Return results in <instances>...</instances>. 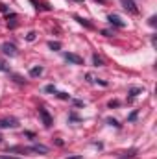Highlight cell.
Segmentation results:
<instances>
[{
	"instance_id": "cell-1",
	"label": "cell",
	"mask_w": 157,
	"mask_h": 159,
	"mask_svg": "<svg viewBox=\"0 0 157 159\" xmlns=\"http://www.w3.org/2000/svg\"><path fill=\"white\" fill-rule=\"evenodd\" d=\"M0 50H2L6 56H9V57H15V56L19 54V52H17V46H15L13 43H2Z\"/></svg>"
},
{
	"instance_id": "cell-2",
	"label": "cell",
	"mask_w": 157,
	"mask_h": 159,
	"mask_svg": "<svg viewBox=\"0 0 157 159\" xmlns=\"http://www.w3.org/2000/svg\"><path fill=\"white\" fill-rule=\"evenodd\" d=\"M39 117H41L43 124H44L46 128H50V126H52V117H50V113H48L44 107H39Z\"/></svg>"
},
{
	"instance_id": "cell-3",
	"label": "cell",
	"mask_w": 157,
	"mask_h": 159,
	"mask_svg": "<svg viewBox=\"0 0 157 159\" xmlns=\"http://www.w3.org/2000/svg\"><path fill=\"white\" fill-rule=\"evenodd\" d=\"M65 59L69 63H74V65H83V57H79L78 54H70V52H65Z\"/></svg>"
},
{
	"instance_id": "cell-4",
	"label": "cell",
	"mask_w": 157,
	"mask_h": 159,
	"mask_svg": "<svg viewBox=\"0 0 157 159\" xmlns=\"http://www.w3.org/2000/svg\"><path fill=\"white\" fill-rule=\"evenodd\" d=\"M19 126V122L15 119H4V120H0V128L2 129H7V128H17Z\"/></svg>"
},
{
	"instance_id": "cell-5",
	"label": "cell",
	"mask_w": 157,
	"mask_h": 159,
	"mask_svg": "<svg viewBox=\"0 0 157 159\" xmlns=\"http://www.w3.org/2000/svg\"><path fill=\"white\" fill-rule=\"evenodd\" d=\"M107 20H109L111 24L118 26V28H124V26H126V22H124V20H122L118 15H109V17H107Z\"/></svg>"
},
{
	"instance_id": "cell-6",
	"label": "cell",
	"mask_w": 157,
	"mask_h": 159,
	"mask_svg": "<svg viewBox=\"0 0 157 159\" xmlns=\"http://www.w3.org/2000/svg\"><path fill=\"white\" fill-rule=\"evenodd\" d=\"M122 4H124V7L129 11V13H133V15H137L139 13V9L135 7V4H133V0H122Z\"/></svg>"
},
{
	"instance_id": "cell-7",
	"label": "cell",
	"mask_w": 157,
	"mask_h": 159,
	"mask_svg": "<svg viewBox=\"0 0 157 159\" xmlns=\"http://www.w3.org/2000/svg\"><path fill=\"white\" fill-rule=\"evenodd\" d=\"M32 152H34V154H48V146H43V144H34V146H32Z\"/></svg>"
},
{
	"instance_id": "cell-8",
	"label": "cell",
	"mask_w": 157,
	"mask_h": 159,
	"mask_svg": "<svg viewBox=\"0 0 157 159\" xmlns=\"http://www.w3.org/2000/svg\"><path fill=\"white\" fill-rule=\"evenodd\" d=\"M41 74H43V67H34V69L30 70V76H32V78H37Z\"/></svg>"
},
{
	"instance_id": "cell-9",
	"label": "cell",
	"mask_w": 157,
	"mask_h": 159,
	"mask_svg": "<svg viewBox=\"0 0 157 159\" xmlns=\"http://www.w3.org/2000/svg\"><path fill=\"white\" fill-rule=\"evenodd\" d=\"M92 63H94V67H102V65H104L102 57H100V56H96V54L92 56Z\"/></svg>"
},
{
	"instance_id": "cell-10",
	"label": "cell",
	"mask_w": 157,
	"mask_h": 159,
	"mask_svg": "<svg viewBox=\"0 0 157 159\" xmlns=\"http://www.w3.org/2000/svg\"><path fill=\"white\" fill-rule=\"evenodd\" d=\"M139 93H142V87H133V89H129V94H131V98H133V96H137Z\"/></svg>"
},
{
	"instance_id": "cell-11",
	"label": "cell",
	"mask_w": 157,
	"mask_h": 159,
	"mask_svg": "<svg viewBox=\"0 0 157 159\" xmlns=\"http://www.w3.org/2000/svg\"><path fill=\"white\" fill-rule=\"evenodd\" d=\"M48 46H50L52 50H59V48H61V43H57V41H56V43H54V41H50V43H48Z\"/></svg>"
},
{
	"instance_id": "cell-12",
	"label": "cell",
	"mask_w": 157,
	"mask_h": 159,
	"mask_svg": "<svg viewBox=\"0 0 157 159\" xmlns=\"http://www.w3.org/2000/svg\"><path fill=\"white\" fill-rule=\"evenodd\" d=\"M74 19H76V20H78L79 24H83V26H85V28H91V22H87V20H85V19H81V17H74Z\"/></svg>"
},
{
	"instance_id": "cell-13",
	"label": "cell",
	"mask_w": 157,
	"mask_h": 159,
	"mask_svg": "<svg viewBox=\"0 0 157 159\" xmlns=\"http://www.w3.org/2000/svg\"><path fill=\"white\" fill-rule=\"evenodd\" d=\"M137 154V150L133 148V150H129V152H124V156H122V159H126V157H133Z\"/></svg>"
},
{
	"instance_id": "cell-14",
	"label": "cell",
	"mask_w": 157,
	"mask_h": 159,
	"mask_svg": "<svg viewBox=\"0 0 157 159\" xmlns=\"http://www.w3.org/2000/svg\"><path fill=\"white\" fill-rule=\"evenodd\" d=\"M43 91H44V93H56V87H54V85H46Z\"/></svg>"
},
{
	"instance_id": "cell-15",
	"label": "cell",
	"mask_w": 157,
	"mask_h": 159,
	"mask_svg": "<svg viewBox=\"0 0 157 159\" xmlns=\"http://www.w3.org/2000/svg\"><path fill=\"white\" fill-rule=\"evenodd\" d=\"M0 70H2V72H7V70H9V67L6 65V61H0Z\"/></svg>"
},
{
	"instance_id": "cell-16",
	"label": "cell",
	"mask_w": 157,
	"mask_h": 159,
	"mask_svg": "<svg viewBox=\"0 0 157 159\" xmlns=\"http://www.w3.org/2000/svg\"><path fill=\"white\" fill-rule=\"evenodd\" d=\"M107 124H109V126H115V128H120V124H118L115 119H107Z\"/></svg>"
},
{
	"instance_id": "cell-17",
	"label": "cell",
	"mask_w": 157,
	"mask_h": 159,
	"mask_svg": "<svg viewBox=\"0 0 157 159\" xmlns=\"http://www.w3.org/2000/svg\"><path fill=\"white\" fill-rule=\"evenodd\" d=\"M35 39V32H30L28 35H26V41H34Z\"/></svg>"
},
{
	"instance_id": "cell-18",
	"label": "cell",
	"mask_w": 157,
	"mask_h": 159,
	"mask_svg": "<svg viewBox=\"0 0 157 159\" xmlns=\"http://www.w3.org/2000/svg\"><path fill=\"white\" fill-rule=\"evenodd\" d=\"M59 98H61V100H70V96H69L67 93H59Z\"/></svg>"
},
{
	"instance_id": "cell-19",
	"label": "cell",
	"mask_w": 157,
	"mask_h": 159,
	"mask_svg": "<svg viewBox=\"0 0 157 159\" xmlns=\"http://www.w3.org/2000/svg\"><path fill=\"white\" fill-rule=\"evenodd\" d=\"M120 106V102H117V100H111L109 102V107H118Z\"/></svg>"
},
{
	"instance_id": "cell-20",
	"label": "cell",
	"mask_w": 157,
	"mask_h": 159,
	"mask_svg": "<svg viewBox=\"0 0 157 159\" xmlns=\"http://www.w3.org/2000/svg\"><path fill=\"white\" fill-rule=\"evenodd\" d=\"M74 106H78V107H81V106H85L81 100H74Z\"/></svg>"
},
{
	"instance_id": "cell-21",
	"label": "cell",
	"mask_w": 157,
	"mask_h": 159,
	"mask_svg": "<svg viewBox=\"0 0 157 159\" xmlns=\"http://www.w3.org/2000/svg\"><path fill=\"white\" fill-rule=\"evenodd\" d=\"M135 119H137V111H133V113L129 115V120H135Z\"/></svg>"
},
{
	"instance_id": "cell-22",
	"label": "cell",
	"mask_w": 157,
	"mask_h": 159,
	"mask_svg": "<svg viewBox=\"0 0 157 159\" xmlns=\"http://www.w3.org/2000/svg\"><path fill=\"white\" fill-rule=\"evenodd\" d=\"M0 11H7V7H6L4 4H0Z\"/></svg>"
},
{
	"instance_id": "cell-23",
	"label": "cell",
	"mask_w": 157,
	"mask_h": 159,
	"mask_svg": "<svg viewBox=\"0 0 157 159\" xmlns=\"http://www.w3.org/2000/svg\"><path fill=\"white\" fill-rule=\"evenodd\" d=\"M67 159H83L81 156H72V157H67Z\"/></svg>"
},
{
	"instance_id": "cell-24",
	"label": "cell",
	"mask_w": 157,
	"mask_h": 159,
	"mask_svg": "<svg viewBox=\"0 0 157 159\" xmlns=\"http://www.w3.org/2000/svg\"><path fill=\"white\" fill-rule=\"evenodd\" d=\"M74 2H81V0H74Z\"/></svg>"
},
{
	"instance_id": "cell-25",
	"label": "cell",
	"mask_w": 157,
	"mask_h": 159,
	"mask_svg": "<svg viewBox=\"0 0 157 159\" xmlns=\"http://www.w3.org/2000/svg\"><path fill=\"white\" fill-rule=\"evenodd\" d=\"M98 2H104V0H98Z\"/></svg>"
},
{
	"instance_id": "cell-26",
	"label": "cell",
	"mask_w": 157,
	"mask_h": 159,
	"mask_svg": "<svg viewBox=\"0 0 157 159\" xmlns=\"http://www.w3.org/2000/svg\"><path fill=\"white\" fill-rule=\"evenodd\" d=\"M0 141H2V135H0Z\"/></svg>"
},
{
	"instance_id": "cell-27",
	"label": "cell",
	"mask_w": 157,
	"mask_h": 159,
	"mask_svg": "<svg viewBox=\"0 0 157 159\" xmlns=\"http://www.w3.org/2000/svg\"><path fill=\"white\" fill-rule=\"evenodd\" d=\"M0 159H4V157H2V156H0Z\"/></svg>"
}]
</instances>
